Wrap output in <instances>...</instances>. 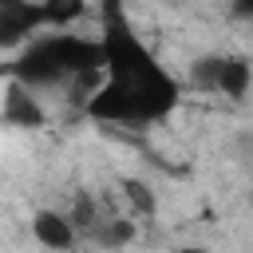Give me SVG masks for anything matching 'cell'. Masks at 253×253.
<instances>
[{"label": "cell", "instance_id": "30bf717a", "mask_svg": "<svg viewBox=\"0 0 253 253\" xmlns=\"http://www.w3.org/2000/svg\"><path fill=\"white\" fill-rule=\"evenodd\" d=\"M123 194H126V202H130L142 217H150V213H154V206H158V202H154V194H150L142 182H134V178H130V182H123Z\"/></svg>", "mask_w": 253, "mask_h": 253}, {"label": "cell", "instance_id": "5b68a950", "mask_svg": "<svg viewBox=\"0 0 253 253\" xmlns=\"http://www.w3.org/2000/svg\"><path fill=\"white\" fill-rule=\"evenodd\" d=\"M32 233L43 249H71L75 245V229H71L67 213H55V210H40L32 217Z\"/></svg>", "mask_w": 253, "mask_h": 253}, {"label": "cell", "instance_id": "52a82bcc", "mask_svg": "<svg viewBox=\"0 0 253 253\" xmlns=\"http://www.w3.org/2000/svg\"><path fill=\"white\" fill-rule=\"evenodd\" d=\"M91 237H95V245H103V249H123V245L134 237V225H130L126 217H107V221H95V225H91Z\"/></svg>", "mask_w": 253, "mask_h": 253}, {"label": "cell", "instance_id": "3957f363", "mask_svg": "<svg viewBox=\"0 0 253 253\" xmlns=\"http://www.w3.org/2000/svg\"><path fill=\"white\" fill-rule=\"evenodd\" d=\"M40 24H43L40 4H32V0H0V47L24 43Z\"/></svg>", "mask_w": 253, "mask_h": 253}, {"label": "cell", "instance_id": "7c38bea8", "mask_svg": "<svg viewBox=\"0 0 253 253\" xmlns=\"http://www.w3.org/2000/svg\"><path fill=\"white\" fill-rule=\"evenodd\" d=\"M233 16L237 20H249L253 16V0H233Z\"/></svg>", "mask_w": 253, "mask_h": 253}, {"label": "cell", "instance_id": "9c48e42d", "mask_svg": "<svg viewBox=\"0 0 253 253\" xmlns=\"http://www.w3.org/2000/svg\"><path fill=\"white\" fill-rule=\"evenodd\" d=\"M67 221H71V229H87V233H91V225L99 221V206H95V198H91V194H79L75 206H71V213H67Z\"/></svg>", "mask_w": 253, "mask_h": 253}, {"label": "cell", "instance_id": "4fadbf2b", "mask_svg": "<svg viewBox=\"0 0 253 253\" xmlns=\"http://www.w3.org/2000/svg\"><path fill=\"white\" fill-rule=\"evenodd\" d=\"M182 253H210V249H202V245H190V249H182Z\"/></svg>", "mask_w": 253, "mask_h": 253}, {"label": "cell", "instance_id": "277c9868", "mask_svg": "<svg viewBox=\"0 0 253 253\" xmlns=\"http://www.w3.org/2000/svg\"><path fill=\"white\" fill-rule=\"evenodd\" d=\"M4 123L8 126H43V107L36 103L32 87L8 83V91H4Z\"/></svg>", "mask_w": 253, "mask_h": 253}, {"label": "cell", "instance_id": "6da1fadb", "mask_svg": "<svg viewBox=\"0 0 253 253\" xmlns=\"http://www.w3.org/2000/svg\"><path fill=\"white\" fill-rule=\"evenodd\" d=\"M111 20L103 32V83L87 99V111L107 123H154L178 103V83L154 63V55L138 43L130 24L119 16L115 0L107 4Z\"/></svg>", "mask_w": 253, "mask_h": 253}, {"label": "cell", "instance_id": "8fae6325", "mask_svg": "<svg viewBox=\"0 0 253 253\" xmlns=\"http://www.w3.org/2000/svg\"><path fill=\"white\" fill-rule=\"evenodd\" d=\"M217 59H221V55H202V59H194L190 75H194V83H198L202 91H213V83H217Z\"/></svg>", "mask_w": 253, "mask_h": 253}, {"label": "cell", "instance_id": "8992f818", "mask_svg": "<svg viewBox=\"0 0 253 253\" xmlns=\"http://www.w3.org/2000/svg\"><path fill=\"white\" fill-rule=\"evenodd\" d=\"M213 91L229 95V99H245L249 91V59L245 55H221L217 59V83Z\"/></svg>", "mask_w": 253, "mask_h": 253}, {"label": "cell", "instance_id": "7a4b0ae2", "mask_svg": "<svg viewBox=\"0 0 253 253\" xmlns=\"http://www.w3.org/2000/svg\"><path fill=\"white\" fill-rule=\"evenodd\" d=\"M63 79H71L83 95H95L103 79V43L59 32V36L36 40L16 63V83L24 87H51Z\"/></svg>", "mask_w": 253, "mask_h": 253}, {"label": "cell", "instance_id": "ba28073f", "mask_svg": "<svg viewBox=\"0 0 253 253\" xmlns=\"http://www.w3.org/2000/svg\"><path fill=\"white\" fill-rule=\"evenodd\" d=\"M40 12H43V24H75L83 12H87V0H40Z\"/></svg>", "mask_w": 253, "mask_h": 253}]
</instances>
